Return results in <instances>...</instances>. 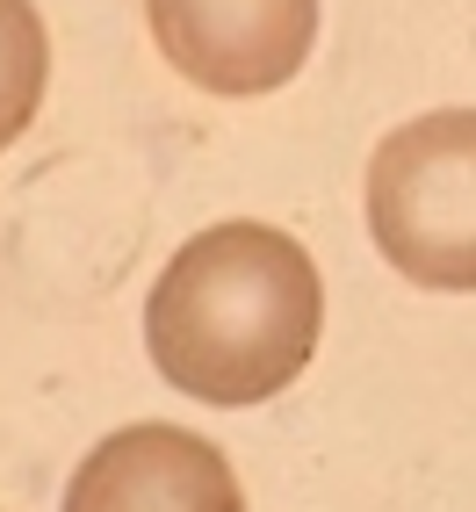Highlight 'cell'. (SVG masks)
<instances>
[{
    "instance_id": "obj_1",
    "label": "cell",
    "mask_w": 476,
    "mask_h": 512,
    "mask_svg": "<svg viewBox=\"0 0 476 512\" xmlns=\"http://www.w3.org/2000/svg\"><path fill=\"white\" fill-rule=\"evenodd\" d=\"M325 282L289 231L231 217L159 267L145 303L152 368L195 404L246 412L289 390L318 354Z\"/></svg>"
},
{
    "instance_id": "obj_2",
    "label": "cell",
    "mask_w": 476,
    "mask_h": 512,
    "mask_svg": "<svg viewBox=\"0 0 476 512\" xmlns=\"http://www.w3.org/2000/svg\"><path fill=\"white\" fill-rule=\"evenodd\" d=\"M368 231L412 289H476V109H433L368 159Z\"/></svg>"
},
{
    "instance_id": "obj_3",
    "label": "cell",
    "mask_w": 476,
    "mask_h": 512,
    "mask_svg": "<svg viewBox=\"0 0 476 512\" xmlns=\"http://www.w3.org/2000/svg\"><path fill=\"white\" fill-rule=\"evenodd\" d=\"M145 22L159 58L224 101L289 87L318 44V0H145Z\"/></svg>"
},
{
    "instance_id": "obj_4",
    "label": "cell",
    "mask_w": 476,
    "mask_h": 512,
    "mask_svg": "<svg viewBox=\"0 0 476 512\" xmlns=\"http://www.w3.org/2000/svg\"><path fill=\"white\" fill-rule=\"evenodd\" d=\"M65 512H246L238 469L188 426H123L73 469Z\"/></svg>"
},
{
    "instance_id": "obj_5",
    "label": "cell",
    "mask_w": 476,
    "mask_h": 512,
    "mask_svg": "<svg viewBox=\"0 0 476 512\" xmlns=\"http://www.w3.org/2000/svg\"><path fill=\"white\" fill-rule=\"evenodd\" d=\"M44 80H51V37L37 0H0V152L37 123Z\"/></svg>"
}]
</instances>
